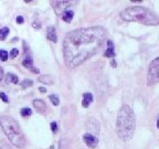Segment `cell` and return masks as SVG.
Here are the masks:
<instances>
[{"label": "cell", "instance_id": "1", "mask_svg": "<svg viewBox=\"0 0 159 149\" xmlns=\"http://www.w3.org/2000/svg\"><path fill=\"white\" fill-rule=\"evenodd\" d=\"M107 31L103 27H90L68 32L63 41V56L65 65L78 68L92 58L106 40Z\"/></svg>", "mask_w": 159, "mask_h": 149}, {"label": "cell", "instance_id": "2", "mask_svg": "<svg viewBox=\"0 0 159 149\" xmlns=\"http://www.w3.org/2000/svg\"><path fill=\"white\" fill-rule=\"evenodd\" d=\"M117 134L122 140L127 141L132 139L136 128V119L133 109L128 105H123L120 107L116 122Z\"/></svg>", "mask_w": 159, "mask_h": 149}, {"label": "cell", "instance_id": "3", "mask_svg": "<svg viewBox=\"0 0 159 149\" xmlns=\"http://www.w3.org/2000/svg\"><path fill=\"white\" fill-rule=\"evenodd\" d=\"M120 18L125 21L139 22L146 26H157L159 24V18L145 7L135 6L124 9L120 12Z\"/></svg>", "mask_w": 159, "mask_h": 149}, {"label": "cell", "instance_id": "4", "mask_svg": "<svg viewBox=\"0 0 159 149\" xmlns=\"http://www.w3.org/2000/svg\"><path fill=\"white\" fill-rule=\"evenodd\" d=\"M0 126L2 128L3 133L6 134L7 138L12 144L13 146L18 147L20 149H23L26 146V138L20 129V126L18 125L16 120L12 117L2 116L0 118Z\"/></svg>", "mask_w": 159, "mask_h": 149}, {"label": "cell", "instance_id": "5", "mask_svg": "<svg viewBox=\"0 0 159 149\" xmlns=\"http://www.w3.org/2000/svg\"><path fill=\"white\" fill-rule=\"evenodd\" d=\"M159 82V58H156L149 65L147 73V84L154 85Z\"/></svg>", "mask_w": 159, "mask_h": 149}, {"label": "cell", "instance_id": "6", "mask_svg": "<svg viewBox=\"0 0 159 149\" xmlns=\"http://www.w3.org/2000/svg\"><path fill=\"white\" fill-rule=\"evenodd\" d=\"M74 2H71V1H52L51 5L53 6V9H54L55 13L58 16H62V13L64 12L65 9L68 8L70 5Z\"/></svg>", "mask_w": 159, "mask_h": 149}, {"label": "cell", "instance_id": "7", "mask_svg": "<svg viewBox=\"0 0 159 149\" xmlns=\"http://www.w3.org/2000/svg\"><path fill=\"white\" fill-rule=\"evenodd\" d=\"M83 140H84V143L86 144L90 148H95L98 144V139L91 133L85 134L84 136H83Z\"/></svg>", "mask_w": 159, "mask_h": 149}, {"label": "cell", "instance_id": "8", "mask_svg": "<svg viewBox=\"0 0 159 149\" xmlns=\"http://www.w3.org/2000/svg\"><path fill=\"white\" fill-rule=\"evenodd\" d=\"M33 60H32V58L31 56H27L24 60H23V62H22V65L24 66V68H29L30 71L32 72V73H36V74H38L39 73V68H34L33 66Z\"/></svg>", "mask_w": 159, "mask_h": 149}, {"label": "cell", "instance_id": "9", "mask_svg": "<svg viewBox=\"0 0 159 149\" xmlns=\"http://www.w3.org/2000/svg\"><path fill=\"white\" fill-rule=\"evenodd\" d=\"M33 106H34V108H36L39 113H44L46 110V103L43 102V100H33Z\"/></svg>", "mask_w": 159, "mask_h": 149}, {"label": "cell", "instance_id": "10", "mask_svg": "<svg viewBox=\"0 0 159 149\" xmlns=\"http://www.w3.org/2000/svg\"><path fill=\"white\" fill-rule=\"evenodd\" d=\"M46 38L52 41V42H56L58 41V36H56V31H55V28L53 27H49L48 30H46Z\"/></svg>", "mask_w": 159, "mask_h": 149}, {"label": "cell", "instance_id": "11", "mask_svg": "<svg viewBox=\"0 0 159 149\" xmlns=\"http://www.w3.org/2000/svg\"><path fill=\"white\" fill-rule=\"evenodd\" d=\"M92 102H93V95L91 93H85V94H83V100H82L83 107H85V108L88 107Z\"/></svg>", "mask_w": 159, "mask_h": 149}, {"label": "cell", "instance_id": "12", "mask_svg": "<svg viewBox=\"0 0 159 149\" xmlns=\"http://www.w3.org/2000/svg\"><path fill=\"white\" fill-rule=\"evenodd\" d=\"M107 46H108V48L106 49V52L104 53V55L106 58H114L115 56V51H114L113 42L112 41H107Z\"/></svg>", "mask_w": 159, "mask_h": 149}, {"label": "cell", "instance_id": "13", "mask_svg": "<svg viewBox=\"0 0 159 149\" xmlns=\"http://www.w3.org/2000/svg\"><path fill=\"white\" fill-rule=\"evenodd\" d=\"M73 14H74V12L73 11H71V10H65L64 12L62 13V19H63V21H65V22H71L72 19H73Z\"/></svg>", "mask_w": 159, "mask_h": 149}, {"label": "cell", "instance_id": "14", "mask_svg": "<svg viewBox=\"0 0 159 149\" xmlns=\"http://www.w3.org/2000/svg\"><path fill=\"white\" fill-rule=\"evenodd\" d=\"M39 81L46 85H52L54 83V80H53V78L51 75H42V76L39 78Z\"/></svg>", "mask_w": 159, "mask_h": 149}, {"label": "cell", "instance_id": "15", "mask_svg": "<svg viewBox=\"0 0 159 149\" xmlns=\"http://www.w3.org/2000/svg\"><path fill=\"white\" fill-rule=\"evenodd\" d=\"M18 82H19V78L18 76L12 73H8L6 76V83L7 84H10V83H13V84H18Z\"/></svg>", "mask_w": 159, "mask_h": 149}, {"label": "cell", "instance_id": "16", "mask_svg": "<svg viewBox=\"0 0 159 149\" xmlns=\"http://www.w3.org/2000/svg\"><path fill=\"white\" fill-rule=\"evenodd\" d=\"M8 33H9V29H8L7 27H5V28H2V29H0V40H1V41L6 40Z\"/></svg>", "mask_w": 159, "mask_h": 149}, {"label": "cell", "instance_id": "17", "mask_svg": "<svg viewBox=\"0 0 159 149\" xmlns=\"http://www.w3.org/2000/svg\"><path fill=\"white\" fill-rule=\"evenodd\" d=\"M20 113H21V116L27 117V116H30L32 114V110L30 109V108H28V107H24V108H22V109L20 110Z\"/></svg>", "mask_w": 159, "mask_h": 149}, {"label": "cell", "instance_id": "18", "mask_svg": "<svg viewBox=\"0 0 159 149\" xmlns=\"http://www.w3.org/2000/svg\"><path fill=\"white\" fill-rule=\"evenodd\" d=\"M0 149H12L9 145L8 141L6 140H0Z\"/></svg>", "mask_w": 159, "mask_h": 149}, {"label": "cell", "instance_id": "19", "mask_svg": "<svg viewBox=\"0 0 159 149\" xmlns=\"http://www.w3.org/2000/svg\"><path fill=\"white\" fill-rule=\"evenodd\" d=\"M50 100L53 103V105H55V106H58L59 104H60V100H59V97L56 96V95H50Z\"/></svg>", "mask_w": 159, "mask_h": 149}, {"label": "cell", "instance_id": "20", "mask_svg": "<svg viewBox=\"0 0 159 149\" xmlns=\"http://www.w3.org/2000/svg\"><path fill=\"white\" fill-rule=\"evenodd\" d=\"M32 84H33V82L31 81V80H24V81L21 83V85H22L23 88L30 87V86H32Z\"/></svg>", "mask_w": 159, "mask_h": 149}, {"label": "cell", "instance_id": "21", "mask_svg": "<svg viewBox=\"0 0 159 149\" xmlns=\"http://www.w3.org/2000/svg\"><path fill=\"white\" fill-rule=\"evenodd\" d=\"M0 59L2 61H7L8 60V52L5 50H0Z\"/></svg>", "mask_w": 159, "mask_h": 149}, {"label": "cell", "instance_id": "22", "mask_svg": "<svg viewBox=\"0 0 159 149\" xmlns=\"http://www.w3.org/2000/svg\"><path fill=\"white\" fill-rule=\"evenodd\" d=\"M51 129H52L53 133H56L58 132V124L55 123V122H53V123H51Z\"/></svg>", "mask_w": 159, "mask_h": 149}, {"label": "cell", "instance_id": "23", "mask_svg": "<svg viewBox=\"0 0 159 149\" xmlns=\"http://www.w3.org/2000/svg\"><path fill=\"white\" fill-rule=\"evenodd\" d=\"M18 53H19V51H18V49H12L11 50V53H10V56L12 59H14L18 55Z\"/></svg>", "mask_w": 159, "mask_h": 149}, {"label": "cell", "instance_id": "24", "mask_svg": "<svg viewBox=\"0 0 159 149\" xmlns=\"http://www.w3.org/2000/svg\"><path fill=\"white\" fill-rule=\"evenodd\" d=\"M65 143H66L65 138H64V139H62L61 141H60V149H66V148H65V146H64Z\"/></svg>", "mask_w": 159, "mask_h": 149}, {"label": "cell", "instance_id": "25", "mask_svg": "<svg viewBox=\"0 0 159 149\" xmlns=\"http://www.w3.org/2000/svg\"><path fill=\"white\" fill-rule=\"evenodd\" d=\"M33 28H36V29H40L41 28V24H40L39 21H34L33 22Z\"/></svg>", "mask_w": 159, "mask_h": 149}, {"label": "cell", "instance_id": "26", "mask_svg": "<svg viewBox=\"0 0 159 149\" xmlns=\"http://www.w3.org/2000/svg\"><path fill=\"white\" fill-rule=\"evenodd\" d=\"M0 97H1V100H2L3 102H8V97L6 96L5 93H0Z\"/></svg>", "mask_w": 159, "mask_h": 149}, {"label": "cell", "instance_id": "27", "mask_svg": "<svg viewBox=\"0 0 159 149\" xmlns=\"http://www.w3.org/2000/svg\"><path fill=\"white\" fill-rule=\"evenodd\" d=\"M2 78H3V68H0V82L2 81Z\"/></svg>", "mask_w": 159, "mask_h": 149}, {"label": "cell", "instance_id": "28", "mask_svg": "<svg viewBox=\"0 0 159 149\" xmlns=\"http://www.w3.org/2000/svg\"><path fill=\"white\" fill-rule=\"evenodd\" d=\"M17 22H18V23H23V18H22V17H18V18H17Z\"/></svg>", "mask_w": 159, "mask_h": 149}, {"label": "cell", "instance_id": "29", "mask_svg": "<svg viewBox=\"0 0 159 149\" xmlns=\"http://www.w3.org/2000/svg\"><path fill=\"white\" fill-rule=\"evenodd\" d=\"M110 65H112L113 68H116V65H117L116 61H115V60H112V61H110Z\"/></svg>", "mask_w": 159, "mask_h": 149}, {"label": "cell", "instance_id": "30", "mask_svg": "<svg viewBox=\"0 0 159 149\" xmlns=\"http://www.w3.org/2000/svg\"><path fill=\"white\" fill-rule=\"evenodd\" d=\"M39 91L41 92V93H46V87H40V88H39Z\"/></svg>", "mask_w": 159, "mask_h": 149}, {"label": "cell", "instance_id": "31", "mask_svg": "<svg viewBox=\"0 0 159 149\" xmlns=\"http://www.w3.org/2000/svg\"><path fill=\"white\" fill-rule=\"evenodd\" d=\"M157 127H158V128H159V119L157 120Z\"/></svg>", "mask_w": 159, "mask_h": 149}]
</instances>
